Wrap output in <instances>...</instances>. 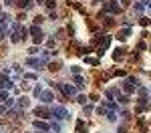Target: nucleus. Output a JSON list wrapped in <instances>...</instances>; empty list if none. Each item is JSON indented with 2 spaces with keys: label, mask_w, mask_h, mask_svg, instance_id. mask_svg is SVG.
I'll return each mask as SVG.
<instances>
[{
  "label": "nucleus",
  "mask_w": 151,
  "mask_h": 133,
  "mask_svg": "<svg viewBox=\"0 0 151 133\" xmlns=\"http://www.w3.org/2000/svg\"><path fill=\"white\" fill-rule=\"evenodd\" d=\"M28 30H30V35H32V40H35V45H40V42L45 40V32L40 30V26H38V24H32Z\"/></svg>",
  "instance_id": "nucleus-1"
},
{
  "label": "nucleus",
  "mask_w": 151,
  "mask_h": 133,
  "mask_svg": "<svg viewBox=\"0 0 151 133\" xmlns=\"http://www.w3.org/2000/svg\"><path fill=\"white\" fill-rule=\"evenodd\" d=\"M50 85H52V87H57V89H60L65 97H73L75 93H77V89H75L73 85H67V83H50Z\"/></svg>",
  "instance_id": "nucleus-2"
},
{
  "label": "nucleus",
  "mask_w": 151,
  "mask_h": 133,
  "mask_svg": "<svg viewBox=\"0 0 151 133\" xmlns=\"http://www.w3.org/2000/svg\"><path fill=\"white\" fill-rule=\"evenodd\" d=\"M103 12H109V14H119V12H121L119 0H109V2L103 6Z\"/></svg>",
  "instance_id": "nucleus-3"
},
{
  "label": "nucleus",
  "mask_w": 151,
  "mask_h": 133,
  "mask_svg": "<svg viewBox=\"0 0 151 133\" xmlns=\"http://www.w3.org/2000/svg\"><path fill=\"white\" fill-rule=\"evenodd\" d=\"M20 26H22V24L18 22V20H16V22L12 24V36H10V40H12V42H20V38H22Z\"/></svg>",
  "instance_id": "nucleus-4"
},
{
  "label": "nucleus",
  "mask_w": 151,
  "mask_h": 133,
  "mask_svg": "<svg viewBox=\"0 0 151 133\" xmlns=\"http://www.w3.org/2000/svg\"><path fill=\"white\" fill-rule=\"evenodd\" d=\"M52 115H55L57 119L63 121V119H67V117H69V111L63 107V105H55V109H52Z\"/></svg>",
  "instance_id": "nucleus-5"
},
{
  "label": "nucleus",
  "mask_w": 151,
  "mask_h": 133,
  "mask_svg": "<svg viewBox=\"0 0 151 133\" xmlns=\"http://www.w3.org/2000/svg\"><path fill=\"white\" fill-rule=\"evenodd\" d=\"M26 65H28V67H35V69H45L47 59H45V57H42V59H26Z\"/></svg>",
  "instance_id": "nucleus-6"
},
{
  "label": "nucleus",
  "mask_w": 151,
  "mask_h": 133,
  "mask_svg": "<svg viewBox=\"0 0 151 133\" xmlns=\"http://www.w3.org/2000/svg\"><path fill=\"white\" fill-rule=\"evenodd\" d=\"M35 115L36 117H42V119H48V117H52V111H48L47 107H36Z\"/></svg>",
  "instance_id": "nucleus-7"
},
{
  "label": "nucleus",
  "mask_w": 151,
  "mask_h": 133,
  "mask_svg": "<svg viewBox=\"0 0 151 133\" xmlns=\"http://www.w3.org/2000/svg\"><path fill=\"white\" fill-rule=\"evenodd\" d=\"M147 95H149V91H147L145 87H139V99H137V103H139L141 107L147 103Z\"/></svg>",
  "instance_id": "nucleus-8"
},
{
  "label": "nucleus",
  "mask_w": 151,
  "mask_h": 133,
  "mask_svg": "<svg viewBox=\"0 0 151 133\" xmlns=\"http://www.w3.org/2000/svg\"><path fill=\"white\" fill-rule=\"evenodd\" d=\"M32 125H35V129H38V131H45V133L50 129V125H48L47 121H40V119H35V123H32Z\"/></svg>",
  "instance_id": "nucleus-9"
},
{
  "label": "nucleus",
  "mask_w": 151,
  "mask_h": 133,
  "mask_svg": "<svg viewBox=\"0 0 151 133\" xmlns=\"http://www.w3.org/2000/svg\"><path fill=\"white\" fill-rule=\"evenodd\" d=\"M129 35H131V28H123V30H119V35H117V40H127Z\"/></svg>",
  "instance_id": "nucleus-10"
},
{
  "label": "nucleus",
  "mask_w": 151,
  "mask_h": 133,
  "mask_svg": "<svg viewBox=\"0 0 151 133\" xmlns=\"http://www.w3.org/2000/svg\"><path fill=\"white\" fill-rule=\"evenodd\" d=\"M40 99H42V103H52L55 97H52L50 91H42V93H40Z\"/></svg>",
  "instance_id": "nucleus-11"
},
{
  "label": "nucleus",
  "mask_w": 151,
  "mask_h": 133,
  "mask_svg": "<svg viewBox=\"0 0 151 133\" xmlns=\"http://www.w3.org/2000/svg\"><path fill=\"white\" fill-rule=\"evenodd\" d=\"M73 83L77 85L79 89H83V87H85V79H83L81 75H75V77H73Z\"/></svg>",
  "instance_id": "nucleus-12"
},
{
  "label": "nucleus",
  "mask_w": 151,
  "mask_h": 133,
  "mask_svg": "<svg viewBox=\"0 0 151 133\" xmlns=\"http://www.w3.org/2000/svg\"><path fill=\"white\" fill-rule=\"evenodd\" d=\"M105 109H107V107H105ZM105 117L113 123V121H117V113H115V111H111V109H107V111H105Z\"/></svg>",
  "instance_id": "nucleus-13"
},
{
  "label": "nucleus",
  "mask_w": 151,
  "mask_h": 133,
  "mask_svg": "<svg viewBox=\"0 0 151 133\" xmlns=\"http://www.w3.org/2000/svg\"><path fill=\"white\" fill-rule=\"evenodd\" d=\"M123 55H125V47H119V48H115V52H113V59L119 60Z\"/></svg>",
  "instance_id": "nucleus-14"
},
{
  "label": "nucleus",
  "mask_w": 151,
  "mask_h": 133,
  "mask_svg": "<svg viewBox=\"0 0 151 133\" xmlns=\"http://www.w3.org/2000/svg\"><path fill=\"white\" fill-rule=\"evenodd\" d=\"M18 6L24 8V10H28V8H32V0H18Z\"/></svg>",
  "instance_id": "nucleus-15"
},
{
  "label": "nucleus",
  "mask_w": 151,
  "mask_h": 133,
  "mask_svg": "<svg viewBox=\"0 0 151 133\" xmlns=\"http://www.w3.org/2000/svg\"><path fill=\"white\" fill-rule=\"evenodd\" d=\"M123 91H125V93L129 95V93H133V91H135V87H133V85H131L127 79H125V83H123Z\"/></svg>",
  "instance_id": "nucleus-16"
},
{
  "label": "nucleus",
  "mask_w": 151,
  "mask_h": 133,
  "mask_svg": "<svg viewBox=\"0 0 151 133\" xmlns=\"http://www.w3.org/2000/svg\"><path fill=\"white\" fill-rule=\"evenodd\" d=\"M115 95H119L117 89H107V91H105V97H107V99H113Z\"/></svg>",
  "instance_id": "nucleus-17"
},
{
  "label": "nucleus",
  "mask_w": 151,
  "mask_h": 133,
  "mask_svg": "<svg viewBox=\"0 0 151 133\" xmlns=\"http://www.w3.org/2000/svg\"><path fill=\"white\" fill-rule=\"evenodd\" d=\"M77 133H87V131H85V121H83V119L77 121Z\"/></svg>",
  "instance_id": "nucleus-18"
},
{
  "label": "nucleus",
  "mask_w": 151,
  "mask_h": 133,
  "mask_svg": "<svg viewBox=\"0 0 151 133\" xmlns=\"http://www.w3.org/2000/svg\"><path fill=\"white\" fill-rule=\"evenodd\" d=\"M16 103H18V107H20V109H24L26 105H28V99H26V97H20V99H18Z\"/></svg>",
  "instance_id": "nucleus-19"
},
{
  "label": "nucleus",
  "mask_w": 151,
  "mask_h": 133,
  "mask_svg": "<svg viewBox=\"0 0 151 133\" xmlns=\"http://www.w3.org/2000/svg\"><path fill=\"white\" fill-rule=\"evenodd\" d=\"M93 113V105H83V115H91Z\"/></svg>",
  "instance_id": "nucleus-20"
},
{
  "label": "nucleus",
  "mask_w": 151,
  "mask_h": 133,
  "mask_svg": "<svg viewBox=\"0 0 151 133\" xmlns=\"http://www.w3.org/2000/svg\"><path fill=\"white\" fill-rule=\"evenodd\" d=\"M85 63H89V65H99V59H93V57H85Z\"/></svg>",
  "instance_id": "nucleus-21"
},
{
  "label": "nucleus",
  "mask_w": 151,
  "mask_h": 133,
  "mask_svg": "<svg viewBox=\"0 0 151 133\" xmlns=\"http://www.w3.org/2000/svg\"><path fill=\"white\" fill-rule=\"evenodd\" d=\"M8 20H10V16H8V14H4V12H0V24H6Z\"/></svg>",
  "instance_id": "nucleus-22"
},
{
  "label": "nucleus",
  "mask_w": 151,
  "mask_h": 133,
  "mask_svg": "<svg viewBox=\"0 0 151 133\" xmlns=\"http://www.w3.org/2000/svg\"><path fill=\"white\" fill-rule=\"evenodd\" d=\"M8 32V28H6V24H0V38H4Z\"/></svg>",
  "instance_id": "nucleus-23"
},
{
  "label": "nucleus",
  "mask_w": 151,
  "mask_h": 133,
  "mask_svg": "<svg viewBox=\"0 0 151 133\" xmlns=\"http://www.w3.org/2000/svg\"><path fill=\"white\" fill-rule=\"evenodd\" d=\"M139 24H141V26H149L151 20H149V18H145V16H141V18H139Z\"/></svg>",
  "instance_id": "nucleus-24"
},
{
  "label": "nucleus",
  "mask_w": 151,
  "mask_h": 133,
  "mask_svg": "<svg viewBox=\"0 0 151 133\" xmlns=\"http://www.w3.org/2000/svg\"><path fill=\"white\" fill-rule=\"evenodd\" d=\"M48 69H50V71H58V69H60V63H50Z\"/></svg>",
  "instance_id": "nucleus-25"
},
{
  "label": "nucleus",
  "mask_w": 151,
  "mask_h": 133,
  "mask_svg": "<svg viewBox=\"0 0 151 133\" xmlns=\"http://www.w3.org/2000/svg\"><path fill=\"white\" fill-rule=\"evenodd\" d=\"M6 85H8V79L0 77V91H2V89H6Z\"/></svg>",
  "instance_id": "nucleus-26"
},
{
  "label": "nucleus",
  "mask_w": 151,
  "mask_h": 133,
  "mask_svg": "<svg viewBox=\"0 0 151 133\" xmlns=\"http://www.w3.org/2000/svg\"><path fill=\"white\" fill-rule=\"evenodd\" d=\"M10 97H8V93L6 91H0V101H8Z\"/></svg>",
  "instance_id": "nucleus-27"
},
{
  "label": "nucleus",
  "mask_w": 151,
  "mask_h": 133,
  "mask_svg": "<svg viewBox=\"0 0 151 133\" xmlns=\"http://www.w3.org/2000/svg\"><path fill=\"white\" fill-rule=\"evenodd\" d=\"M77 101H79L81 105H87V97H85V95H79V97H77Z\"/></svg>",
  "instance_id": "nucleus-28"
},
{
  "label": "nucleus",
  "mask_w": 151,
  "mask_h": 133,
  "mask_svg": "<svg viewBox=\"0 0 151 133\" xmlns=\"http://www.w3.org/2000/svg\"><path fill=\"white\" fill-rule=\"evenodd\" d=\"M143 8H145V4H141V2H137V4H135V10H137V12H141Z\"/></svg>",
  "instance_id": "nucleus-29"
},
{
  "label": "nucleus",
  "mask_w": 151,
  "mask_h": 133,
  "mask_svg": "<svg viewBox=\"0 0 151 133\" xmlns=\"http://www.w3.org/2000/svg\"><path fill=\"white\" fill-rule=\"evenodd\" d=\"M119 101H121V103H129V97L127 95H119Z\"/></svg>",
  "instance_id": "nucleus-30"
},
{
  "label": "nucleus",
  "mask_w": 151,
  "mask_h": 133,
  "mask_svg": "<svg viewBox=\"0 0 151 133\" xmlns=\"http://www.w3.org/2000/svg\"><path fill=\"white\" fill-rule=\"evenodd\" d=\"M26 79H30V81H36V79H38V77H36L35 73H28V75H26Z\"/></svg>",
  "instance_id": "nucleus-31"
},
{
  "label": "nucleus",
  "mask_w": 151,
  "mask_h": 133,
  "mask_svg": "<svg viewBox=\"0 0 151 133\" xmlns=\"http://www.w3.org/2000/svg\"><path fill=\"white\" fill-rule=\"evenodd\" d=\"M70 71L75 73V75H81V67H70Z\"/></svg>",
  "instance_id": "nucleus-32"
},
{
  "label": "nucleus",
  "mask_w": 151,
  "mask_h": 133,
  "mask_svg": "<svg viewBox=\"0 0 151 133\" xmlns=\"http://www.w3.org/2000/svg\"><path fill=\"white\" fill-rule=\"evenodd\" d=\"M137 48H139V50H145V48H147V45H145V42H143V40H141L139 45H137Z\"/></svg>",
  "instance_id": "nucleus-33"
},
{
  "label": "nucleus",
  "mask_w": 151,
  "mask_h": 133,
  "mask_svg": "<svg viewBox=\"0 0 151 133\" xmlns=\"http://www.w3.org/2000/svg\"><path fill=\"white\" fill-rule=\"evenodd\" d=\"M45 4H47L48 8H55V0H47V2H45Z\"/></svg>",
  "instance_id": "nucleus-34"
},
{
  "label": "nucleus",
  "mask_w": 151,
  "mask_h": 133,
  "mask_svg": "<svg viewBox=\"0 0 151 133\" xmlns=\"http://www.w3.org/2000/svg\"><path fill=\"white\" fill-rule=\"evenodd\" d=\"M42 20H45V16H36V18H35V24H40Z\"/></svg>",
  "instance_id": "nucleus-35"
},
{
  "label": "nucleus",
  "mask_w": 151,
  "mask_h": 133,
  "mask_svg": "<svg viewBox=\"0 0 151 133\" xmlns=\"http://www.w3.org/2000/svg\"><path fill=\"white\" fill-rule=\"evenodd\" d=\"M28 52H30V55H36V52H38V47H32L30 50H28Z\"/></svg>",
  "instance_id": "nucleus-36"
},
{
  "label": "nucleus",
  "mask_w": 151,
  "mask_h": 133,
  "mask_svg": "<svg viewBox=\"0 0 151 133\" xmlns=\"http://www.w3.org/2000/svg\"><path fill=\"white\" fill-rule=\"evenodd\" d=\"M117 133H127V127H123V125H121V127H119V131Z\"/></svg>",
  "instance_id": "nucleus-37"
},
{
  "label": "nucleus",
  "mask_w": 151,
  "mask_h": 133,
  "mask_svg": "<svg viewBox=\"0 0 151 133\" xmlns=\"http://www.w3.org/2000/svg\"><path fill=\"white\" fill-rule=\"evenodd\" d=\"M6 2V6H10V4H14V0H4Z\"/></svg>",
  "instance_id": "nucleus-38"
},
{
  "label": "nucleus",
  "mask_w": 151,
  "mask_h": 133,
  "mask_svg": "<svg viewBox=\"0 0 151 133\" xmlns=\"http://www.w3.org/2000/svg\"><path fill=\"white\" fill-rule=\"evenodd\" d=\"M36 2H38V4H45V2H47V0H36Z\"/></svg>",
  "instance_id": "nucleus-39"
},
{
  "label": "nucleus",
  "mask_w": 151,
  "mask_h": 133,
  "mask_svg": "<svg viewBox=\"0 0 151 133\" xmlns=\"http://www.w3.org/2000/svg\"><path fill=\"white\" fill-rule=\"evenodd\" d=\"M147 6H149V8H151V0H149V2H147Z\"/></svg>",
  "instance_id": "nucleus-40"
},
{
  "label": "nucleus",
  "mask_w": 151,
  "mask_h": 133,
  "mask_svg": "<svg viewBox=\"0 0 151 133\" xmlns=\"http://www.w3.org/2000/svg\"><path fill=\"white\" fill-rule=\"evenodd\" d=\"M0 10H2V6H0Z\"/></svg>",
  "instance_id": "nucleus-41"
},
{
  "label": "nucleus",
  "mask_w": 151,
  "mask_h": 133,
  "mask_svg": "<svg viewBox=\"0 0 151 133\" xmlns=\"http://www.w3.org/2000/svg\"><path fill=\"white\" fill-rule=\"evenodd\" d=\"M40 133H45V131H40Z\"/></svg>",
  "instance_id": "nucleus-42"
},
{
  "label": "nucleus",
  "mask_w": 151,
  "mask_h": 133,
  "mask_svg": "<svg viewBox=\"0 0 151 133\" xmlns=\"http://www.w3.org/2000/svg\"><path fill=\"white\" fill-rule=\"evenodd\" d=\"M149 50H151V48H149Z\"/></svg>",
  "instance_id": "nucleus-43"
}]
</instances>
